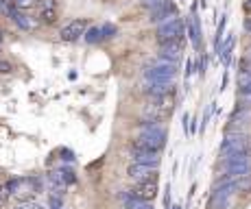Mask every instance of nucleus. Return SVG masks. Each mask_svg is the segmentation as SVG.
I'll return each instance as SVG.
<instances>
[{"instance_id": "f257e3e1", "label": "nucleus", "mask_w": 251, "mask_h": 209, "mask_svg": "<svg viewBox=\"0 0 251 209\" xmlns=\"http://www.w3.org/2000/svg\"><path fill=\"white\" fill-rule=\"evenodd\" d=\"M136 146L149 148V150H162L166 146V131L157 124V122H146L142 124V131L136 139Z\"/></svg>"}, {"instance_id": "f03ea898", "label": "nucleus", "mask_w": 251, "mask_h": 209, "mask_svg": "<svg viewBox=\"0 0 251 209\" xmlns=\"http://www.w3.org/2000/svg\"><path fill=\"white\" fill-rule=\"evenodd\" d=\"M177 74V63L171 59H164V57H157L153 63L146 68L144 72V78L146 81H166V83H173Z\"/></svg>"}, {"instance_id": "7ed1b4c3", "label": "nucleus", "mask_w": 251, "mask_h": 209, "mask_svg": "<svg viewBox=\"0 0 251 209\" xmlns=\"http://www.w3.org/2000/svg\"><path fill=\"white\" fill-rule=\"evenodd\" d=\"M184 33H186V24H184V20H181L179 15H175V17H171V20L162 22V24L157 26V42H159V44L181 42Z\"/></svg>"}, {"instance_id": "20e7f679", "label": "nucleus", "mask_w": 251, "mask_h": 209, "mask_svg": "<svg viewBox=\"0 0 251 209\" xmlns=\"http://www.w3.org/2000/svg\"><path fill=\"white\" fill-rule=\"evenodd\" d=\"M225 172L232 179H242L251 172V155L249 152H236L225 157Z\"/></svg>"}, {"instance_id": "39448f33", "label": "nucleus", "mask_w": 251, "mask_h": 209, "mask_svg": "<svg viewBox=\"0 0 251 209\" xmlns=\"http://www.w3.org/2000/svg\"><path fill=\"white\" fill-rule=\"evenodd\" d=\"M236 152H249V144H247V137L242 133H229L220 144V157L225 159V157L236 155Z\"/></svg>"}, {"instance_id": "423d86ee", "label": "nucleus", "mask_w": 251, "mask_h": 209, "mask_svg": "<svg viewBox=\"0 0 251 209\" xmlns=\"http://www.w3.org/2000/svg\"><path fill=\"white\" fill-rule=\"evenodd\" d=\"M85 30H88V20H83V17H77V20L68 22L66 26L62 29V39L63 42H77V39H81L85 35Z\"/></svg>"}, {"instance_id": "0eeeda50", "label": "nucleus", "mask_w": 251, "mask_h": 209, "mask_svg": "<svg viewBox=\"0 0 251 209\" xmlns=\"http://www.w3.org/2000/svg\"><path fill=\"white\" fill-rule=\"evenodd\" d=\"M186 35H188L190 44L199 50V48H201V22H199V15L194 9H192V13H190V17L186 20Z\"/></svg>"}, {"instance_id": "6e6552de", "label": "nucleus", "mask_w": 251, "mask_h": 209, "mask_svg": "<svg viewBox=\"0 0 251 209\" xmlns=\"http://www.w3.org/2000/svg\"><path fill=\"white\" fill-rule=\"evenodd\" d=\"M9 17L20 26V29H22V30H29V33H33V30L40 26V20H37V17L27 15V13H22L20 9H16V7L9 9Z\"/></svg>"}, {"instance_id": "1a4fd4ad", "label": "nucleus", "mask_w": 251, "mask_h": 209, "mask_svg": "<svg viewBox=\"0 0 251 209\" xmlns=\"http://www.w3.org/2000/svg\"><path fill=\"white\" fill-rule=\"evenodd\" d=\"M131 157H133V161H138V164L155 165V168H157L159 161H162V157H159V150H149V148H140V146H133Z\"/></svg>"}, {"instance_id": "9d476101", "label": "nucleus", "mask_w": 251, "mask_h": 209, "mask_svg": "<svg viewBox=\"0 0 251 209\" xmlns=\"http://www.w3.org/2000/svg\"><path fill=\"white\" fill-rule=\"evenodd\" d=\"M131 194L138 196V198H142V200H153L155 196H157V183H155V179H144V181H138V185L133 187Z\"/></svg>"}, {"instance_id": "9b49d317", "label": "nucleus", "mask_w": 251, "mask_h": 209, "mask_svg": "<svg viewBox=\"0 0 251 209\" xmlns=\"http://www.w3.org/2000/svg\"><path fill=\"white\" fill-rule=\"evenodd\" d=\"M177 15V7L173 4V0H166L164 4H159V7H155V9H151V20L153 22H166V20H171V17H175Z\"/></svg>"}, {"instance_id": "f8f14e48", "label": "nucleus", "mask_w": 251, "mask_h": 209, "mask_svg": "<svg viewBox=\"0 0 251 209\" xmlns=\"http://www.w3.org/2000/svg\"><path fill=\"white\" fill-rule=\"evenodd\" d=\"M153 172H155V165L138 164V161H133V164L129 165V177L136 179V181H144V179H155Z\"/></svg>"}, {"instance_id": "ddd939ff", "label": "nucleus", "mask_w": 251, "mask_h": 209, "mask_svg": "<svg viewBox=\"0 0 251 209\" xmlns=\"http://www.w3.org/2000/svg\"><path fill=\"white\" fill-rule=\"evenodd\" d=\"M164 59H171L175 63H179L181 59V42H168V44H159V55Z\"/></svg>"}, {"instance_id": "4468645a", "label": "nucleus", "mask_w": 251, "mask_h": 209, "mask_svg": "<svg viewBox=\"0 0 251 209\" xmlns=\"http://www.w3.org/2000/svg\"><path fill=\"white\" fill-rule=\"evenodd\" d=\"M173 91V83L166 81H146V94H151L153 98H159V96H166Z\"/></svg>"}, {"instance_id": "2eb2a0df", "label": "nucleus", "mask_w": 251, "mask_h": 209, "mask_svg": "<svg viewBox=\"0 0 251 209\" xmlns=\"http://www.w3.org/2000/svg\"><path fill=\"white\" fill-rule=\"evenodd\" d=\"M234 42H236V39H234V35L229 33V37L225 39L223 44H220L219 46V57H220V61H223V65H229V59H232V48H234Z\"/></svg>"}, {"instance_id": "dca6fc26", "label": "nucleus", "mask_w": 251, "mask_h": 209, "mask_svg": "<svg viewBox=\"0 0 251 209\" xmlns=\"http://www.w3.org/2000/svg\"><path fill=\"white\" fill-rule=\"evenodd\" d=\"M123 198H125V209H153L151 207V200H142L133 194H127Z\"/></svg>"}, {"instance_id": "f3484780", "label": "nucleus", "mask_w": 251, "mask_h": 209, "mask_svg": "<svg viewBox=\"0 0 251 209\" xmlns=\"http://www.w3.org/2000/svg\"><path fill=\"white\" fill-rule=\"evenodd\" d=\"M83 39L88 44H101L103 39H105V37H103V29H101V26H90V29L85 30Z\"/></svg>"}, {"instance_id": "a211bd4d", "label": "nucleus", "mask_w": 251, "mask_h": 209, "mask_svg": "<svg viewBox=\"0 0 251 209\" xmlns=\"http://www.w3.org/2000/svg\"><path fill=\"white\" fill-rule=\"evenodd\" d=\"M238 103H240L242 109H249L251 107V85L240 87V91H238Z\"/></svg>"}, {"instance_id": "6ab92c4d", "label": "nucleus", "mask_w": 251, "mask_h": 209, "mask_svg": "<svg viewBox=\"0 0 251 209\" xmlns=\"http://www.w3.org/2000/svg\"><path fill=\"white\" fill-rule=\"evenodd\" d=\"M40 17L44 24H55L57 22V9H48V11H40Z\"/></svg>"}, {"instance_id": "aec40b11", "label": "nucleus", "mask_w": 251, "mask_h": 209, "mask_svg": "<svg viewBox=\"0 0 251 209\" xmlns=\"http://www.w3.org/2000/svg\"><path fill=\"white\" fill-rule=\"evenodd\" d=\"M59 177L63 179V183H75L77 181V177H75V172H72V170H68V168H63V170H59Z\"/></svg>"}, {"instance_id": "412c9836", "label": "nucleus", "mask_w": 251, "mask_h": 209, "mask_svg": "<svg viewBox=\"0 0 251 209\" xmlns=\"http://www.w3.org/2000/svg\"><path fill=\"white\" fill-rule=\"evenodd\" d=\"M37 9H40V11L57 9V0H37Z\"/></svg>"}, {"instance_id": "4be33fe9", "label": "nucleus", "mask_w": 251, "mask_h": 209, "mask_svg": "<svg viewBox=\"0 0 251 209\" xmlns=\"http://www.w3.org/2000/svg\"><path fill=\"white\" fill-rule=\"evenodd\" d=\"M11 2H14L16 9H20V11H22V9H31L33 4H35V0H11Z\"/></svg>"}, {"instance_id": "5701e85b", "label": "nucleus", "mask_w": 251, "mask_h": 209, "mask_svg": "<svg viewBox=\"0 0 251 209\" xmlns=\"http://www.w3.org/2000/svg\"><path fill=\"white\" fill-rule=\"evenodd\" d=\"M101 29H103V37L105 39H110V37H114L116 35V26L114 24H103Z\"/></svg>"}, {"instance_id": "b1692460", "label": "nucleus", "mask_w": 251, "mask_h": 209, "mask_svg": "<svg viewBox=\"0 0 251 209\" xmlns=\"http://www.w3.org/2000/svg\"><path fill=\"white\" fill-rule=\"evenodd\" d=\"M166 0H142V4L144 7H149V9H155V7H159V4H164Z\"/></svg>"}, {"instance_id": "393cba45", "label": "nucleus", "mask_w": 251, "mask_h": 209, "mask_svg": "<svg viewBox=\"0 0 251 209\" xmlns=\"http://www.w3.org/2000/svg\"><path fill=\"white\" fill-rule=\"evenodd\" d=\"M11 70H14V65L9 61H0V74H9Z\"/></svg>"}, {"instance_id": "a878e982", "label": "nucleus", "mask_w": 251, "mask_h": 209, "mask_svg": "<svg viewBox=\"0 0 251 209\" xmlns=\"http://www.w3.org/2000/svg\"><path fill=\"white\" fill-rule=\"evenodd\" d=\"M62 155H63V159H66V161H75V152L66 150V148H63V150H62Z\"/></svg>"}, {"instance_id": "bb28decb", "label": "nucleus", "mask_w": 251, "mask_h": 209, "mask_svg": "<svg viewBox=\"0 0 251 209\" xmlns=\"http://www.w3.org/2000/svg\"><path fill=\"white\" fill-rule=\"evenodd\" d=\"M245 29L251 33V17H249V20H245Z\"/></svg>"}, {"instance_id": "cd10ccee", "label": "nucleus", "mask_w": 251, "mask_h": 209, "mask_svg": "<svg viewBox=\"0 0 251 209\" xmlns=\"http://www.w3.org/2000/svg\"><path fill=\"white\" fill-rule=\"evenodd\" d=\"M245 59H249V61H251V48H247V55H245Z\"/></svg>"}, {"instance_id": "c85d7f7f", "label": "nucleus", "mask_w": 251, "mask_h": 209, "mask_svg": "<svg viewBox=\"0 0 251 209\" xmlns=\"http://www.w3.org/2000/svg\"><path fill=\"white\" fill-rule=\"evenodd\" d=\"M171 209H181V207H179V205H175V207H171Z\"/></svg>"}, {"instance_id": "c756f323", "label": "nucleus", "mask_w": 251, "mask_h": 209, "mask_svg": "<svg viewBox=\"0 0 251 209\" xmlns=\"http://www.w3.org/2000/svg\"><path fill=\"white\" fill-rule=\"evenodd\" d=\"M0 39H2V33H0Z\"/></svg>"}, {"instance_id": "7c9ffc66", "label": "nucleus", "mask_w": 251, "mask_h": 209, "mask_svg": "<svg viewBox=\"0 0 251 209\" xmlns=\"http://www.w3.org/2000/svg\"><path fill=\"white\" fill-rule=\"evenodd\" d=\"M249 7H251V2H249Z\"/></svg>"}]
</instances>
